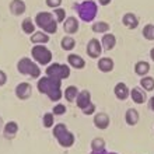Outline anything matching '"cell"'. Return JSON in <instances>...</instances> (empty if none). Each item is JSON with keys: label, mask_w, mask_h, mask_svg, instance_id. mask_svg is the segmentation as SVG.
<instances>
[{"label": "cell", "mask_w": 154, "mask_h": 154, "mask_svg": "<svg viewBox=\"0 0 154 154\" xmlns=\"http://www.w3.org/2000/svg\"><path fill=\"white\" fill-rule=\"evenodd\" d=\"M91 28H93V31L95 34H105L109 31L111 27L108 23H105V21H98V23H94Z\"/></svg>", "instance_id": "cell-27"}, {"label": "cell", "mask_w": 154, "mask_h": 154, "mask_svg": "<svg viewBox=\"0 0 154 154\" xmlns=\"http://www.w3.org/2000/svg\"><path fill=\"white\" fill-rule=\"evenodd\" d=\"M114 94H115V97H116L118 100L125 101V100H128V98L130 97V90L125 83H118V84L115 85V88H114Z\"/></svg>", "instance_id": "cell-12"}, {"label": "cell", "mask_w": 154, "mask_h": 154, "mask_svg": "<svg viewBox=\"0 0 154 154\" xmlns=\"http://www.w3.org/2000/svg\"><path fill=\"white\" fill-rule=\"evenodd\" d=\"M34 23H35V21H34L31 17H27V18H24L23 23H21V29H23L25 34L31 35V34L35 32V24H34Z\"/></svg>", "instance_id": "cell-24"}, {"label": "cell", "mask_w": 154, "mask_h": 154, "mask_svg": "<svg viewBox=\"0 0 154 154\" xmlns=\"http://www.w3.org/2000/svg\"><path fill=\"white\" fill-rule=\"evenodd\" d=\"M25 3L23 0H11L10 2V11L14 14V16H21V14H24L25 13Z\"/></svg>", "instance_id": "cell-18"}, {"label": "cell", "mask_w": 154, "mask_h": 154, "mask_svg": "<svg viewBox=\"0 0 154 154\" xmlns=\"http://www.w3.org/2000/svg\"><path fill=\"white\" fill-rule=\"evenodd\" d=\"M35 24L46 34H56L57 31V21L53 18L52 13L41 11L35 16Z\"/></svg>", "instance_id": "cell-4"}, {"label": "cell", "mask_w": 154, "mask_h": 154, "mask_svg": "<svg viewBox=\"0 0 154 154\" xmlns=\"http://www.w3.org/2000/svg\"><path fill=\"white\" fill-rule=\"evenodd\" d=\"M143 37L147 41H154V25L153 24H147L143 28Z\"/></svg>", "instance_id": "cell-31"}, {"label": "cell", "mask_w": 154, "mask_h": 154, "mask_svg": "<svg viewBox=\"0 0 154 154\" xmlns=\"http://www.w3.org/2000/svg\"><path fill=\"white\" fill-rule=\"evenodd\" d=\"M87 55H88L91 59H98L101 56V52H102V45H101V41H98L97 38H91L87 44Z\"/></svg>", "instance_id": "cell-9"}, {"label": "cell", "mask_w": 154, "mask_h": 154, "mask_svg": "<svg viewBox=\"0 0 154 154\" xmlns=\"http://www.w3.org/2000/svg\"><path fill=\"white\" fill-rule=\"evenodd\" d=\"M46 76L53 77V79H59V80H63V79H69L70 76V67L67 65H60V63H52L46 67Z\"/></svg>", "instance_id": "cell-8"}, {"label": "cell", "mask_w": 154, "mask_h": 154, "mask_svg": "<svg viewBox=\"0 0 154 154\" xmlns=\"http://www.w3.org/2000/svg\"><path fill=\"white\" fill-rule=\"evenodd\" d=\"M53 123H55V115H53V112H46V114L44 115V118H42V125H44V128H46V129L53 128Z\"/></svg>", "instance_id": "cell-30"}, {"label": "cell", "mask_w": 154, "mask_h": 154, "mask_svg": "<svg viewBox=\"0 0 154 154\" xmlns=\"http://www.w3.org/2000/svg\"><path fill=\"white\" fill-rule=\"evenodd\" d=\"M62 4V0H46V6L51 8H57Z\"/></svg>", "instance_id": "cell-34"}, {"label": "cell", "mask_w": 154, "mask_h": 154, "mask_svg": "<svg viewBox=\"0 0 154 154\" xmlns=\"http://www.w3.org/2000/svg\"><path fill=\"white\" fill-rule=\"evenodd\" d=\"M60 46H62V49H63V51L70 52V51H73L74 46H76V41H74V38L72 37V35H67V37L62 38Z\"/></svg>", "instance_id": "cell-25"}, {"label": "cell", "mask_w": 154, "mask_h": 154, "mask_svg": "<svg viewBox=\"0 0 154 154\" xmlns=\"http://www.w3.org/2000/svg\"><path fill=\"white\" fill-rule=\"evenodd\" d=\"M130 98L134 104H144L147 100L146 90H142L140 87H133L130 91Z\"/></svg>", "instance_id": "cell-14"}, {"label": "cell", "mask_w": 154, "mask_h": 154, "mask_svg": "<svg viewBox=\"0 0 154 154\" xmlns=\"http://www.w3.org/2000/svg\"><path fill=\"white\" fill-rule=\"evenodd\" d=\"M17 132H18V123L14 121H10L8 123H6L3 128V134L6 139H14Z\"/></svg>", "instance_id": "cell-17"}, {"label": "cell", "mask_w": 154, "mask_h": 154, "mask_svg": "<svg viewBox=\"0 0 154 154\" xmlns=\"http://www.w3.org/2000/svg\"><path fill=\"white\" fill-rule=\"evenodd\" d=\"M79 20H77L76 17H66L65 23H63V31L66 34H69V35H73L79 31Z\"/></svg>", "instance_id": "cell-11"}, {"label": "cell", "mask_w": 154, "mask_h": 154, "mask_svg": "<svg viewBox=\"0 0 154 154\" xmlns=\"http://www.w3.org/2000/svg\"><path fill=\"white\" fill-rule=\"evenodd\" d=\"M150 57H151V60L154 62V48H153V49H151V51H150Z\"/></svg>", "instance_id": "cell-39"}, {"label": "cell", "mask_w": 154, "mask_h": 154, "mask_svg": "<svg viewBox=\"0 0 154 154\" xmlns=\"http://www.w3.org/2000/svg\"><path fill=\"white\" fill-rule=\"evenodd\" d=\"M101 45H102V49L105 51H112L116 45V37L114 34H105L101 39Z\"/></svg>", "instance_id": "cell-20"}, {"label": "cell", "mask_w": 154, "mask_h": 154, "mask_svg": "<svg viewBox=\"0 0 154 154\" xmlns=\"http://www.w3.org/2000/svg\"><path fill=\"white\" fill-rule=\"evenodd\" d=\"M149 108L154 112V97H151L150 100H149Z\"/></svg>", "instance_id": "cell-36"}, {"label": "cell", "mask_w": 154, "mask_h": 154, "mask_svg": "<svg viewBox=\"0 0 154 154\" xmlns=\"http://www.w3.org/2000/svg\"><path fill=\"white\" fill-rule=\"evenodd\" d=\"M31 42L35 45H45L49 42V35L46 32H42V31L34 32L32 35H31Z\"/></svg>", "instance_id": "cell-23"}, {"label": "cell", "mask_w": 154, "mask_h": 154, "mask_svg": "<svg viewBox=\"0 0 154 154\" xmlns=\"http://www.w3.org/2000/svg\"><path fill=\"white\" fill-rule=\"evenodd\" d=\"M150 72V63L146 60H139L136 65H134V73L140 77L147 76V73Z\"/></svg>", "instance_id": "cell-21"}, {"label": "cell", "mask_w": 154, "mask_h": 154, "mask_svg": "<svg viewBox=\"0 0 154 154\" xmlns=\"http://www.w3.org/2000/svg\"><path fill=\"white\" fill-rule=\"evenodd\" d=\"M109 123H111V119L105 112H98V114H95V116H94V125H95V128L104 130L109 126Z\"/></svg>", "instance_id": "cell-13"}, {"label": "cell", "mask_w": 154, "mask_h": 154, "mask_svg": "<svg viewBox=\"0 0 154 154\" xmlns=\"http://www.w3.org/2000/svg\"><path fill=\"white\" fill-rule=\"evenodd\" d=\"M125 121H126V123H128L129 126L137 125V122H139V112L136 109H133V108H129V109L126 111V114H125Z\"/></svg>", "instance_id": "cell-22"}, {"label": "cell", "mask_w": 154, "mask_h": 154, "mask_svg": "<svg viewBox=\"0 0 154 154\" xmlns=\"http://www.w3.org/2000/svg\"><path fill=\"white\" fill-rule=\"evenodd\" d=\"M76 104L83 111L84 115H93L95 112V105L91 101V94H90L88 90H83V91L79 93V95L76 98Z\"/></svg>", "instance_id": "cell-7"}, {"label": "cell", "mask_w": 154, "mask_h": 154, "mask_svg": "<svg viewBox=\"0 0 154 154\" xmlns=\"http://www.w3.org/2000/svg\"><path fill=\"white\" fill-rule=\"evenodd\" d=\"M17 70L18 73L24 74V76H29L31 79H39L41 76V69L38 63L31 60L29 57H23L17 63Z\"/></svg>", "instance_id": "cell-5"}, {"label": "cell", "mask_w": 154, "mask_h": 154, "mask_svg": "<svg viewBox=\"0 0 154 154\" xmlns=\"http://www.w3.org/2000/svg\"><path fill=\"white\" fill-rule=\"evenodd\" d=\"M74 8H76L80 20H83L84 23H91V21H94V18L97 16V11H98L97 4H95V2H93V0H84L83 3L74 4Z\"/></svg>", "instance_id": "cell-3"}, {"label": "cell", "mask_w": 154, "mask_h": 154, "mask_svg": "<svg viewBox=\"0 0 154 154\" xmlns=\"http://www.w3.org/2000/svg\"><path fill=\"white\" fill-rule=\"evenodd\" d=\"M53 137L56 139L57 143L62 147H65V149L72 147L74 144V142H76L74 134L67 129V126L65 123H56L53 126Z\"/></svg>", "instance_id": "cell-2"}, {"label": "cell", "mask_w": 154, "mask_h": 154, "mask_svg": "<svg viewBox=\"0 0 154 154\" xmlns=\"http://www.w3.org/2000/svg\"><path fill=\"white\" fill-rule=\"evenodd\" d=\"M79 88H77L76 85H69L67 88L65 90V98H66V101H69V102H74L76 101V98L77 95H79Z\"/></svg>", "instance_id": "cell-26"}, {"label": "cell", "mask_w": 154, "mask_h": 154, "mask_svg": "<svg viewBox=\"0 0 154 154\" xmlns=\"http://www.w3.org/2000/svg\"><path fill=\"white\" fill-rule=\"evenodd\" d=\"M67 63H69L70 67H74L77 70L84 69V66H85V60L80 55H76V53H70L69 56H67Z\"/></svg>", "instance_id": "cell-15"}, {"label": "cell", "mask_w": 154, "mask_h": 154, "mask_svg": "<svg viewBox=\"0 0 154 154\" xmlns=\"http://www.w3.org/2000/svg\"><path fill=\"white\" fill-rule=\"evenodd\" d=\"M106 154H118V153H106Z\"/></svg>", "instance_id": "cell-41"}, {"label": "cell", "mask_w": 154, "mask_h": 154, "mask_svg": "<svg viewBox=\"0 0 154 154\" xmlns=\"http://www.w3.org/2000/svg\"><path fill=\"white\" fill-rule=\"evenodd\" d=\"M3 129V119H2V116H0V130Z\"/></svg>", "instance_id": "cell-40"}, {"label": "cell", "mask_w": 154, "mask_h": 154, "mask_svg": "<svg viewBox=\"0 0 154 154\" xmlns=\"http://www.w3.org/2000/svg\"><path fill=\"white\" fill-rule=\"evenodd\" d=\"M91 149L93 151H102L105 150V140L102 137H95L91 140Z\"/></svg>", "instance_id": "cell-29"}, {"label": "cell", "mask_w": 154, "mask_h": 154, "mask_svg": "<svg viewBox=\"0 0 154 154\" xmlns=\"http://www.w3.org/2000/svg\"><path fill=\"white\" fill-rule=\"evenodd\" d=\"M108 151H105V150H102V151H91V154H106Z\"/></svg>", "instance_id": "cell-38"}, {"label": "cell", "mask_w": 154, "mask_h": 154, "mask_svg": "<svg viewBox=\"0 0 154 154\" xmlns=\"http://www.w3.org/2000/svg\"><path fill=\"white\" fill-rule=\"evenodd\" d=\"M31 56L38 65L46 66L52 62V52L45 45H34L31 49Z\"/></svg>", "instance_id": "cell-6"}, {"label": "cell", "mask_w": 154, "mask_h": 154, "mask_svg": "<svg viewBox=\"0 0 154 154\" xmlns=\"http://www.w3.org/2000/svg\"><path fill=\"white\" fill-rule=\"evenodd\" d=\"M140 85H142V88L146 90V91H153L154 90V77H150V76L142 77Z\"/></svg>", "instance_id": "cell-28"}, {"label": "cell", "mask_w": 154, "mask_h": 154, "mask_svg": "<svg viewBox=\"0 0 154 154\" xmlns=\"http://www.w3.org/2000/svg\"><path fill=\"white\" fill-rule=\"evenodd\" d=\"M114 60L111 59V57H101L100 60H98V69L101 70L102 73H109L114 70Z\"/></svg>", "instance_id": "cell-19"}, {"label": "cell", "mask_w": 154, "mask_h": 154, "mask_svg": "<svg viewBox=\"0 0 154 154\" xmlns=\"http://www.w3.org/2000/svg\"><path fill=\"white\" fill-rule=\"evenodd\" d=\"M111 2L112 0H98V3L101 4V6H108V4H111Z\"/></svg>", "instance_id": "cell-37"}, {"label": "cell", "mask_w": 154, "mask_h": 154, "mask_svg": "<svg viewBox=\"0 0 154 154\" xmlns=\"http://www.w3.org/2000/svg\"><path fill=\"white\" fill-rule=\"evenodd\" d=\"M53 14H55V17H56L57 24H59V23H63V21L66 20V11L63 10V8H60V7L53 8Z\"/></svg>", "instance_id": "cell-32"}, {"label": "cell", "mask_w": 154, "mask_h": 154, "mask_svg": "<svg viewBox=\"0 0 154 154\" xmlns=\"http://www.w3.org/2000/svg\"><path fill=\"white\" fill-rule=\"evenodd\" d=\"M6 83H7V76L3 70H0V87H3Z\"/></svg>", "instance_id": "cell-35"}, {"label": "cell", "mask_w": 154, "mask_h": 154, "mask_svg": "<svg viewBox=\"0 0 154 154\" xmlns=\"http://www.w3.org/2000/svg\"><path fill=\"white\" fill-rule=\"evenodd\" d=\"M122 23H123L126 28L129 29H136L139 27V18L133 13H126L125 16L122 17Z\"/></svg>", "instance_id": "cell-16"}, {"label": "cell", "mask_w": 154, "mask_h": 154, "mask_svg": "<svg viewBox=\"0 0 154 154\" xmlns=\"http://www.w3.org/2000/svg\"><path fill=\"white\" fill-rule=\"evenodd\" d=\"M16 95L18 100L21 101H27L31 95H32V87L29 83H20V84L16 87Z\"/></svg>", "instance_id": "cell-10"}, {"label": "cell", "mask_w": 154, "mask_h": 154, "mask_svg": "<svg viewBox=\"0 0 154 154\" xmlns=\"http://www.w3.org/2000/svg\"><path fill=\"white\" fill-rule=\"evenodd\" d=\"M37 87H38V91L41 94L48 95L51 101H59L63 97V93H62V80H59V79L45 76L38 80Z\"/></svg>", "instance_id": "cell-1"}, {"label": "cell", "mask_w": 154, "mask_h": 154, "mask_svg": "<svg viewBox=\"0 0 154 154\" xmlns=\"http://www.w3.org/2000/svg\"><path fill=\"white\" fill-rule=\"evenodd\" d=\"M66 111H67V108L63 104H56V105L53 106L52 112H53V115H63V114H66Z\"/></svg>", "instance_id": "cell-33"}]
</instances>
